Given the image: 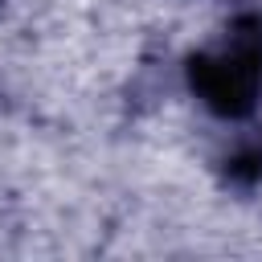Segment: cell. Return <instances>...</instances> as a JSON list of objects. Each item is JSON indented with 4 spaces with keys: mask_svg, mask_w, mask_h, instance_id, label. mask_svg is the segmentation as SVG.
<instances>
[{
    "mask_svg": "<svg viewBox=\"0 0 262 262\" xmlns=\"http://www.w3.org/2000/svg\"><path fill=\"white\" fill-rule=\"evenodd\" d=\"M192 94L221 119H250L262 102V12H237L221 41L188 53Z\"/></svg>",
    "mask_w": 262,
    "mask_h": 262,
    "instance_id": "1",
    "label": "cell"
},
{
    "mask_svg": "<svg viewBox=\"0 0 262 262\" xmlns=\"http://www.w3.org/2000/svg\"><path fill=\"white\" fill-rule=\"evenodd\" d=\"M262 176V147H246L237 156H229V180L237 184H254Z\"/></svg>",
    "mask_w": 262,
    "mask_h": 262,
    "instance_id": "2",
    "label": "cell"
}]
</instances>
